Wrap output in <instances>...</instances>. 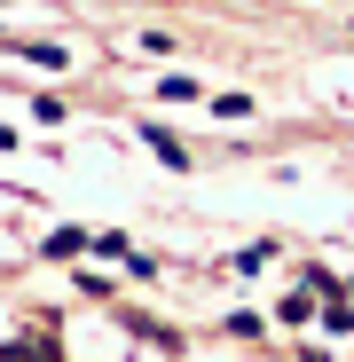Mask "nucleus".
<instances>
[{
	"instance_id": "f257e3e1",
	"label": "nucleus",
	"mask_w": 354,
	"mask_h": 362,
	"mask_svg": "<svg viewBox=\"0 0 354 362\" xmlns=\"http://www.w3.org/2000/svg\"><path fill=\"white\" fill-rule=\"evenodd\" d=\"M205 110L220 118V127H244V118H260V103H252V95H236V87H228V95H205Z\"/></svg>"
},
{
	"instance_id": "f03ea898",
	"label": "nucleus",
	"mask_w": 354,
	"mask_h": 362,
	"mask_svg": "<svg viewBox=\"0 0 354 362\" xmlns=\"http://www.w3.org/2000/svg\"><path fill=\"white\" fill-rule=\"evenodd\" d=\"M87 236H95V228H79V221H64V228H55V236H47L40 252H47V260H79V252H87Z\"/></svg>"
},
{
	"instance_id": "7ed1b4c3",
	"label": "nucleus",
	"mask_w": 354,
	"mask_h": 362,
	"mask_svg": "<svg viewBox=\"0 0 354 362\" xmlns=\"http://www.w3.org/2000/svg\"><path fill=\"white\" fill-rule=\"evenodd\" d=\"M134 134H142V142H150V150H158V158H165L173 173H189V150H182V142H173L165 127H150V118H142V127H134Z\"/></svg>"
},
{
	"instance_id": "20e7f679",
	"label": "nucleus",
	"mask_w": 354,
	"mask_h": 362,
	"mask_svg": "<svg viewBox=\"0 0 354 362\" xmlns=\"http://www.w3.org/2000/svg\"><path fill=\"white\" fill-rule=\"evenodd\" d=\"M24 64H40V71H71V55L55 47V40H24Z\"/></svg>"
},
{
	"instance_id": "39448f33",
	"label": "nucleus",
	"mask_w": 354,
	"mask_h": 362,
	"mask_svg": "<svg viewBox=\"0 0 354 362\" xmlns=\"http://www.w3.org/2000/svg\"><path fill=\"white\" fill-rule=\"evenodd\" d=\"M24 110H32V127H64V118H71V103H64V95H32Z\"/></svg>"
},
{
	"instance_id": "423d86ee",
	"label": "nucleus",
	"mask_w": 354,
	"mask_h": 362,
	"mask_svg": "<svg viewBox=\"0 0 354 362\" xmlns=\"http://www.w3.org/2000/svg\"><path fill=\"white\" fill-rule=\"evenodd\" d=\"M315 315V291H291V299H276V323H307Z\"/></svg>"
},
{
	"instance_id": "0eeeda50",
	"label": "nucleus",
	"mask_w": 354,
	"mask_h": 362,
	"mask_svg": "<svg viewBox=\"0 0 354 362\" xmlns=\"http://www.w3.org/2000/svg\"><path fill=\"white\" fill-rule=\"evenodd\" d=\"M158 95H165V103H197L205 87H197V79H182V71H173V79H158Z\"/></svg>"
},
{
	"instance_id": "6e6552de",
	"label": "nucleus",
	"mask_w": 354,
	"mask_h": 362,
	"mask_svg": "<svg viewBox=\"0 0 354 362\" xmlns=\"http://www.w3.org/2000/svg\"><path fill=\"white\" fill-rule=\"evenodd\" d=\"M346 32H354V16H346Z\"/></svg>"
},
{
	"instance_id": "1a4fd4ad",
	"label": "nucleus",
	"mask_w": 354,
	"mask_h": 362,
	"mask_svg": "<svg viewBox=\"0 0 354 362\" xmlns=\"http://www.w3.org/2000/svg\"><path fill=\"white\" fill-rule=\"evenodd\" d=\"M0 8H8V0H0Z\"/></svg>"
}]
</instances>
